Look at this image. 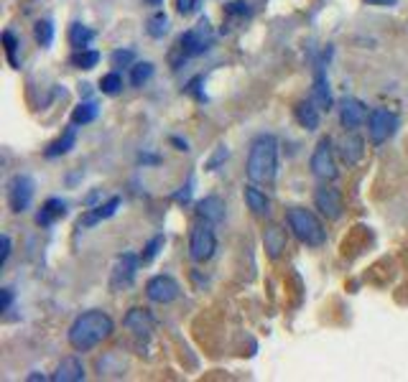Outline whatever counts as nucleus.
Masks as SVG:
<instances>
[{"mask_svg": "<svg viewBox=\"0 0 408 382\" xmlns=\"http://www.w3.org/2000/svg\"><path fill=\"white\" fill-rule=\"evenodd\" d=\"M112 331H115V324H112V319L105 311H97V309L94 311H85L69 327V344L71 349L90 351L97 344L105 342Z\"/></svg>", "mask_w": 408, "mask_h": 382, "instance_id": "nucleus-1", "label": "nucleus"}, {"mask_svg": "<svg viewBox=\"0 0 408 382\" xmlns=\"http://www.w3.org/2000/svg\"><path fill=\"white\" fill-rule=\"evenodd\" d=\"M245 173L253 184H273L278 173V141L273 135H258L248 153V166Z\"/></svg>", "mask_w": 408, "mask_h": 382, "instance_id": "nucleus-2", "label": "nucleus"}, {"mask_svg": "<svg viewBox=\"0 0 408 382\" xmlns=\"http://www.w3.org/2000/svg\"><path fill=\"white\" fill-rule=\"evenodd\" d=\"M286 222H289V229L294 232L298 242H304L309 248H319L327 240V229H324L322 219L316 217L312 209H304V207H291L286 211Z\"/></svg>", "mask_w": 408, "mask_h": 382, "instance_id": "nucleus-3", "label": "nucleus"}, {"mask_svg": "<svg viewBox=\"0 0 408 382\" xmlns=\"http://www.w3.org/2000/svg\"><path fill=\"white\" fill-rule=\"evenodd\" d=\"M214 222L210 219H199L194 227H192V234H189V258L194 263H207V260L214 255L217 250V234H214Z\"/></svg>", "mask_w": 408, "mask_h": 382, "instance_id": "nucleus-4", "label": "nucleus"}, {"mask_svg": "<svg viewBox=\"0 0 408 382\" xmlns=\"http://www.w3.org/2000/svg\"><path fill=\"white\" fill-rule=\"evenodd\" d=\"M398 130V115L388 107H375L368 115V135L370 141L380 146V143L391 141L393 135Z\"/></svg>", "mask_w": 408, "mask_h": 382, "instance_id": "nucleus-5", "label": "nucleus"}, {"mask_svg": "<svg viewBox=\"0 0 408 382\" xmlns=\"http://www.w3.org/2000/svg\"><path fill=\"white\" fill-rule=\"evenodd\" d=\"M212 41H214L212 26H210L207 18H202L194 28H189V31L181 36L179 49H181V54L184 56H199V54H204V51H210Z\"/></svg>", "mask_w": 408, "mask_h": 382, "instance_id": "nucleus-6", "label": "nucleus"}, {"mask_svg": "<svg viewBox=\"0 0 408 382\" xmlns=\"http://www.w3.org/2000/svg\"><path fill=\"white\" fill-rule=\"evenodd\" d=\"M33 191H36V184H33L31 176H26V173H16L8 184V202H10V209L16 211V214H24L33 202Z\"/></svg>", "mask_w": 408, "mask_h": 382, "instance_id": "nucleus-7", "label": "nucleus"}, {"mask_svg": "<svg viewBox=\"0 0 408 382\" xmlns=\"http://www.w3.org/2000/svg\"><path fill=\"white\" fill-rule=\"evenodd\" d=\"M312 171L316 179L322 181H334L337 179V164H334V153H332L330 138L316 143L314 153H312Z\"/></svg>", "mask_w": 408, "mask_h": 382, "instance_id": "nucleus-8", "label": "nucleus"}, {"mask_svg": "<svg viewBox=\"0 0 408 382\" xmlns=\"http://www.w3.org/2000/svg\"><path fill=\"white\" fill-rule=\"evenodd\" d=\"M181 293L179 283L173 281L171 275H153L148 283H146V296L153 301V304H171L176 301Z\"/></svg>", "mask_w": 408, "mask_h": 382, "instance_id": "nucleus-9", "label": "nucleus"}, {"mask_svg": "<svg viewBox=\"0 0 408 382\" xmlns=\"http://www.w3.org/2000/svg\"><path fill=\"white\" fill-rule=\"evenodd\" d=\"M314 207L322 211V217H327V219H339L342 217V209H345V204H342V194L332 186H322L319 191H316Z\"/></svg>", "mask_w": 408, "mask_h": 382, "instance_id": "nucleus-10", "label": "nucleus"}, {"mask_svg": "<svg viewBox=\"0 0 408 382\" xmlns=\"http://www.w3.org/2000/svg\"><path fill=\"white\" fill-rule=\"evenodd\" d=\"M368 120V107H365V102H360L357 97H347L342 102V107H339V123L345 130H357L362 123Z\"/></svg>", "mask_w": 408, "mask_h": 382, "instance_id": "nucleus-11", "label": "nucleus"}, {"mask_svg": "<svg viewBox=\"0 0 408 382\" xmlns=\"http://www.w3.org/2000/svg\"><path fill=\"white\" fill-rule=\"evenodd\" d=\"M138 266H141V258H135V255H123V258H118V263L112 268V281H110L112 288H128V286L135 281Z\"/></svg>", "mask_w": 408, "mask_h": 382, "instance_id": "nucleus-12", "label": "nucleus"}, {"mask_svg": "<svg viewBox=\"0 0 408 382\" xmlns=\"http://www.w3.org/2000/svg\"><path fill=\"white\" fill-rule=\"evenodd\" d=\"M123 327L128 331H133L135 336H148L156 327V319L151 316L148 309H130L126 313V319H123Z\"/></svg>", "mask_w": 408, "mask_h": 382, "instance_id": "nucleus-13", "label": "nucleus"}, {"mask_svg": "<svg viewBox=\"0 0 408 382\" xmlns=\"http://www.w3.org/2000/svg\"><path fill=\"white\" fill-rule=\"evenodd\" d=\"M87 374H85V367L79 362L77 357H64L59 365H56L54 374H51V380L54 382H82Z\"/></svg>", "mask_w": 408, "mask_h": 382, "instance_id": "nucleus-14", "label": "nucleus"}, {"mask_svg": "<svg viewBox=\"0 0 408 382\" xmlns=\"http://www.w3.org/2000/svg\"><path fill=\"white\" fill-rule=\"evenodd\" d=\"M339 156L347 166L360 164L362 156H365V141L360 135H355V130H350V135H345L342 143H339Z\"/></svg>", "mask_w": 408, "mask_h": 382, "instance_id": "nucleus-15", "label": "nucleus"}, {"mask_svg": "<svg viewBox=\"0 0 408 382\" xmlns=\"http://www.w3.org/2000/svg\"><path fill=\"white\" fill-rule=\"evenodd\" d=\"M286 242H289V237H286V229H281L278 225H271L266 229V234H263V248H266L268 258H271V260L281 258L283 250H286Z\"/></svg>", "mask_w": 408, "mask_h": 382, "instance_id": "nucleus-16", "label": "nucleus"}, {"mask_svg": "<svg viewBox=\"0 0 408 382\" xmlns=\"http://www.w3.org/2000/svg\"><path fill=\"white\" fill-rule=\"evenodd\" d=\"M120 207V196H112L110 202L100 204V207H94V209H90L85 214V217L79 219V227H92L97 225V222H102V219H110L115 211H118Z\"/></svg>", "mask_w": 408, "mask_h": 382, "instance_id": "nucleus-17", "label": "nucleus"}, {"mask_svg": "<svg viewBox=\"0 0 408 382\" xmlns=\"http://www.w3.org/2000/svg\"><path fill=\"white\" fill-rule=\"evenodd\" d=\"M294 115H296L298 125L306 128V130H316L319 128V107H316V102H298L296 107H294Z\"/></svg>", "mask_w": 408, "mask_h": 382, "instance_id": "nucleus-18", "label": "nucleus"}, {"mask_svg": "<svg viewBox=\"0 0 408 382\" xmlns=\"http://www.w3.org/2000/svg\"><path fill=\"white\" fill-rule=\"evenodd\" d=\"M245 204H248V209H250L253 214H258V217H266L268 211H271V202H268L266 191H260L255 184L245 186Z\"/></svg>", "mask_w": 408, "mask_h": 382, "instance_id": "nucleus-19", "label": "nucleus"}, {"mask_svg": "<svg viewBox=\"0 0 408 382\" xmlns=\"http://www.w3.org/2000/svg\"><path fill=\"white\" fill-rule=\"evenodd\" d=\"M196 211H199L202 219L222 222L225 219V202H222L220 196H204L202 202H199V207H196Z\"/></svg>", "mask_w": 408, "mask_h": 382, "instance_id": "nucleus-20", "label": "nucleus"}, {"mask_svg": "<svg viewBox=\"0 0 408 382\" xmlns=\"http://www.w3.org/2000/svg\"><path fill=\"white\" fill-rule=\"evenodd\" d=\"M74 143H77V125L71 123L67 130L62 133L59 141H54L51 146L46 148V158H56V156H64V153H69L74 148Z\"/></svg>", "mask_w": 408, "mask_h": 382, "instance_id": "nucleus-21", "label": "nucleus"}, {"mask_svg": "<svg viewBox=\"0 0 408 382\" xmlns=\"http://www.w3.org/2000/svg\"><path fill=\"white\" fill-rule=\"evenodd\" d=\"M64 214H67V204L54 196V199H49V202L41 207V211L36 214V222H39L41 227H49V225H54L59 217H64Z\"/></svg>", "mask_w": 408, "mask_h": 382, "instance_id": "nucleus-22", "label": "nucleus"}, {"mask_svg": "<svg viewBox=\"0 0 408 382\" xmlns=\"http://www.w3.org/2000/svg\"><path fill=\"white\" fill-rule=\"evenodd\" d=\"M312 97H314L316 107L330 110L332 107V92H330V82L324 77V71H319L314 79V89H312Z\"/></svg>", "mask_w": 408, "mask_h": 382, "instance_id": "nucleus-23", "label": "nucleus"}, {"mask_svg": "<svg viewBox=\"0 0 408 382\" xmlns=\"http://www.w3.org/2000/svg\"><path fill=\"white\" fill-rule=\"evenodd\" d=\"M94 41V31L92 28H87L82 24H71L69 28V44L74 49H90V44Z\"/></svg>", "mask_w": 408, "mask_h": 382, "instance_id": "nucleus-24", "label": "nucleus"}, {"mask_svg": "<svg viewBox=\"0 0 408 382\" xmlns=\"http://www.w3.org/2000/svg\"><path fill=\"white\" fill-rule=\"evenodd\" d=\"M97 62H100V54L94 49H77V54L71 56V64L77 69H92V67H97Z\"/></svg>", "mask_w": 408, "mask_h": 382, "instance_id": "nucleus-25", "label": "nucleus"}, {"mask_svg": "<svg viewBox=\"0 0 408 382\" xmlns=\"http://www.w3.org/2000/svg\"><path fill=\"white\" fill-rule=\"evenodd\" d=\"M151 77H153V64L151 62H138L130 67V85L133 87H143Z\"/></svg>", "mask_w": 408, "mask_h": 382, "instance_id": "nucleus-26", "label": "nucleus"}, {"mask_svg": "<svg viewBox=\"0 0 408 382\" xmlns=\"http://www.w3.org/2000/svg\"><path fill=\"white\" fill-rule=\"evenodd\" d=\"M94 117H97V105H94V102H82V105H77L74 112H71V123L87 125V123H92Z\"/></svg>", "mask_w": 408, "mask_h": 382, "instance_id": "nucleus-27", "label": "nucleus"}, {"mask_svg": "<svg viewBox=\"0 0 408 382\" xmlns=\"http://www.w3.org/2000/svg\"><path fill=\"white\" fill-rule=\"evenodd\" d=\"M148 33L153 36V39H161V36H166L169 33V18H166V13H153V16L148 18Z\"/></svg>", "mask_w": 408, "mask_h": 382, "instance_id": "nucleus-28", "label": "nucleus"}, {"mask_svg": "<svg viewBox=\"0 0 408 382\" xmlns=\"http://www.w3.org/2000/svg\"><path fill=\"white\" fill-rule=\"evenodd\" d=\"M100 89H102V94H110V97H115V94L123 89V77H120L118 71L105 74V77L100 79Z\"/></svg>", "mask_w": 408, "mask_h": 382, "instance_id": "nucleus-29", "label": "nucleus"}, {"mask_svg": "<svg viewBox=\"0 0 408 382\" xmlns=\"http://www.w3.org/2000/svg\"><path fill=\"white\" fill-rule=\"evenodd\" d=\"M33 36L39 41V46H51V41H54V26H51V21H39L36 28H33Z\"/></svg>", "mask_w": 408, "mask_h": 382, "instance_id": "nucleus-30", "label": "nucleus"}, {"mask_svg": "<svg viewBox=\"0 0 408 382\" xmlns=\"http://www.w3.org/2000/svg\"><path fill=\"white\" fill-rule=\"evenodd\" d=\"M161 248H164V234H156V237H153V240H151L148 245L143 248V252H141V263H143V266H148L151 260L158 255V250H161Z\"/></svg>", "mask_w": 408, "mask_h": 382, "instance_id": "nucleus-31", "label": "nucleus"}, {"mask_svg": "<svg viewBox=\"0 0 408 382\" xmlns=\"http://www.w3.org/2000/svg\"><path fill=\"white\" fill-rule=\"evenodd\" d=\"M250 13V3H245V0H232L230 6H225V16L228 18H248Z\"/></svg>", "mask_w": 408, "mask_h": 382, "instance_id": "nucleus-32", "label": "nucleus"}, {"mask_svg": "<svg viewBox=\"0 0 408 382\" xmlns=\"http://www.w3.org/2000/svg\"><path fill=\"white\" fill-rule=\"evenodd\" d=\"M133 59H135V54L130 49H118V51H112V56H110L112 67H130Z\"/></svg>", "mask_w": 408, "mask_h": 382, "instance_id": "nucleus-33", "label": "nucleus"}, {"mask_svg": "<svg viewBox=\"0 0 408 382\" xmlns=\"http://www.w3.org/2000/svg\"><path fill=\"white\" fill-rule=\"evenodd\" d=\"M3 44H6V54H8V59H10V64L13 67H18V62H16V46H18V41H16V36H13V31H6L3 33Z\"/></svg>", "mask_w": 408, "mask_h": 382, "instance_id": "nucleus-34", "label": "nucleus"}, {"mask_svg": "<svg viewBox=\"0 0 408 382\" xmlns=\"http://www.w3.org/2000/svg\"><path fill=\"white\" fill-rule=\"evenodd\" d=\"M176 10H179L181 16L194 13V10H196V0H176Z\"/></svg>", "mask_w": 408, "mask_h": 382, "instance_id": "nucleus-35", "label": "nucleus"}, {"mask_svg": "<svg viewBox=\"0 0 408 382\" xmlns=\"http://www.w3.org/2000/svg\"><path fill=\"white\" fill-rule=\"evenodd\" d=\"M0 245H3V255H0V266H6V263H8V258H10V237H8V234H3V237H0Z\"/></svg>", "mask_w": 408, "mask_h": 382, "instance_id": "nucleus-36", "label": "nucleus"}, {"mask_svg": "<svg viewBox=\"0 0 408 382\" xmlns=\"http://www.w3.org/2000/svg\"><path fill=\"white\" fill-rule=\"evenodd\" d=\"M225 158H228V148H225V146H220V148H217V156H214L212 161L207 164V168H210V171H214V168H217V164H220V161H225Z\"/></svg>", "mask_w": 408, "mask_h": 382, "instance_id": "nucleus-37", "label": "nucleus"}, {"mask_svg": "<svg viewBox=\"0 0 408 382\" xmlns=\"http://www.w3.org/2000/svg\"><path fill=\"white\" fill-rule=\"evenodd\" d=\"M173 199L181 204H189V199H192V184H187V186H181V191H176L173 194Z\"/></svg>", "mask_w": 408, "mask_h": 382, "instance_id": "nucleus-38", "label": "nucleus"}, {"mask_svg": "<svg viewBox=\"0 0 408 382\" xmlns=\"http://www.w3.org/2000/svg\"><path fill=\"white\" fill-rule=\"evenodd\" d=\"M10 304H13V290L3 288V301H0V311H8Z\"/></svg>", "mask_w": 408, "mask_h": 382, "instance_id": "nucleus-39", "label": "nucleus"}, {"mask_svg": "<svg viewBox=\"0 0 408 382\" xmlns=\"http://www.w3.org/2000/svg\"><path fill=\"white\" fill-rule=\"evenodd\" d=\"M368 6H396V0H365Z\"/></svg>", "mask_w": 408, "mask_h": 382, "instance_id": "nucleus-40", "label": "nucleus"}, {"mask_svg": "<svg viewBox=\"0 0 408 382\" xmlns=\"http://www.w3.org/2000/svg\"><path fill=\"white\" fill-rule=\"evenodd\" d=\"M141 161H143V164H156L158 158L156 156H141Z\"/></svg>", "mask_w": 408, "mask_h": 382, "instance_id": "nucleus-41", "label": "nucleus"}, {"mask_svg": "<svg viewBox=\"0 0 408 382\" xmlns=\"http://www.w3.org/2000/svg\"><path fill=\"white\" fill-rule=\"evenodd\" d=\"M146 3H148V6H161L164 0H146Z\"/></svg>", "mask_w": 408, "mask_h": 382, "instance_id": "nucleus-42", "label": "nucleus"}]
</instances>
